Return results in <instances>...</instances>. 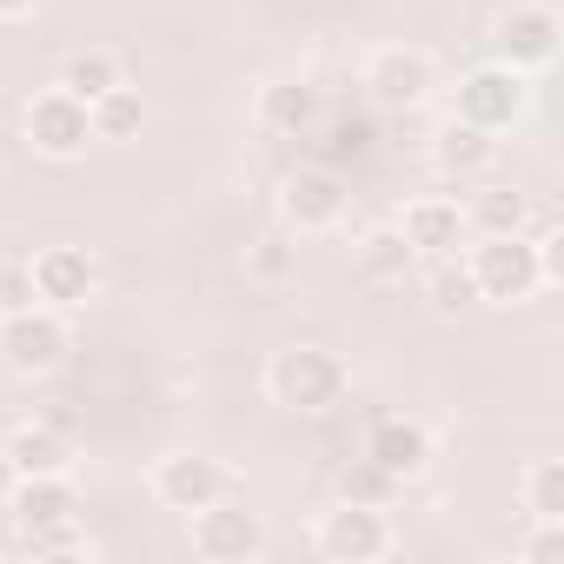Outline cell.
<instances>
[{
	"label": "cell",
	"mask_w": 564,
	"mask_h": 564,
	"mask_svg": "<svg viewBox=\"0 0 564 564\" xmlns=\"http://www.w3.org/2000/svg\"><path fill=\"white\" fill-rule=\"evenodd\" d=\"M465 265L478 279V300L485 306H511V300H531L544 286V265H538L531 232H478V246L465 252Z\"/></svg>",
	"instance_id": "cell-1"
},
{
	"label": "cell",
	"mask_w": 564,
	"mask_h": 564,
	"mask_svg": "<svg viewBox=\"0 0 564 564\" xmlns=\"http://www.w3.org/2000/svg\"><path fill=\"white\" fill-rule=\"evenodd\" d=\"M265 392L286 412H333L346 399V366L326 346H286L265 366Z\"/></svg>",
	"instance_id": "cell-2"
},
{
	"label": "cell",
	"mask_w": 564,
	"mask_h": 564,
	"mask_svg": "<svg viewBox=\"0 0 564 564\" xmlns=\"http://www.w3.org/2000/svg\"><path fill=\"white\" fill-rule=\"evenodd\" d=\"M67 359V319L54 306H21V313H0V366L21 372V379H41Z\"/></svg>",
	"instance_id": "cell-3"
},
{
	"label": "cell",
	"mask_w": 564,
	"mask_h": 564,
	"mask_svg": "<svg viewBox=\"0 0 564 564\" xmlns=\"http://www.w3.org/2000/svg\"><path fill=\"white\" fill-rule=\"evenodd\" d=\"M524 107H531V80H524L518 67H505V61L471 67V74L458 80V120H471V127H485V133H511Z\"/></svg>",
	"instance_id": "cell-4"
},
{
	"label": "cell",
	"mask_w": 564,
	"mask_h": 564,
	"mask_svg": "<svg viewBox=\"0 0 564 564\" xmlns=\"http://www.w3.org/2000/svg\"><path fill=\"white\" fill-rule=\"evenodd\" d=\"M366 94H372V107H386V113H412V107H425V100L438 94V67H432V54H419V47H379V54L366 61Z\"/></svg>",
	"instance_id": "cell-5"
},
{
	"label": "cell",
	"mask_w": 564,
	"mask_h": 564,
	"mask_svg": "<svg viewBox=\"0 0 564 564\" xmlns=\"http://www.w3.org/2000/svg\"><path fill=\"white\" fill-rule=\"evenodd\" d=\"M193 551L206 564H246V557H265V524L259 511L232 505V498H213L193 511Z\"/></svg>",
	"instance_id": "cell-6"
},
{
	"label": "cell",
	"mask_w": 564,
	"mask_h": 564,
	"mask_svg": "<svg viewBox=\"0 0 564 564\" xmlns=\"http://www.w3.org/2000/svg\"><path fill=\"white\" fill-rule=\"evenodd\" d=\"M28 140H34L41 160H74V153L94 147V120L67 87H47V94L28 100Z\"/></svg>",
	"instance_id": "cell-7"
},
{
	"label": "cell",
	"mask_w": 564,
	"mask_h": 564,
	"mask_svg": "<svg viewBox=\"0 0 564 564\" xmlns=\"http://www.w3.org/2000/svg\"><path fill=\"white\" fill-rule=\"evenodd\" d=\"M279 213L293 232H326L346 219V173L339 166H300L279 186Z\"/></svg>",
	"instance_id": "cell-8"
},
{
	"label": "cell",
	"mask_w": 564,
	"mask_h": 564,
	"mask_svg": "<svg viewBox=\"0 0 564 564\" xmlns=\"http://www.w3.org/2000/svg\"><path fill=\"white\" fill-rule=\"evenodd\" d=\"M557 34H564L557 8H544V0H524V8H505V14H498L491 47H498V61H505V67L531 74V67H544V61L557 54Z\"/></svg>",
	"instance_id": "cell-9"
},
{
	"label": "cell",
	"mask_w": 564,
	"mask_h": 564,
	"mask_svg": "<svg viewBox=\"0 0 564 564\" xmlns=\"http://www.w3.org/2000/svg\"><path fill=\"white\" fill-rule=\"evenodd\" d=\"M319 551L333 557V564H372V557H386L392 551V531H386V511L379 505H333L326 518H319Z\"/></svg>",
	"instance_id": "cell-10"
},
{
	"label": "cell",
	"mask_w": 564,
	"mask_h": 564,
	"mask_svg": "<svg viewBox=\"0 0 564 564\" xmlns=\"http://www.w3.org/2000/svg\"><path fill=\"white\" fill-rule=\"evenodd\" d=\"M28 265H34V300L54 306V313H74V306H87V300L100 293V265H94V252H80V246H47V252H34Z\"/></svg>",
	"instance_id": "cell-11"
},
{
	"label": "cell",
	"mask_w": 564,
	"mask_h": 564,
	"mask_svg": "<svg viewBox=\"0 0 564 564\" xmlns=\"http://www.w3.org/2000/svg\"><path fill=\"white\" fill-rule=\"evenodd\" d=\"M232 485H226V465L219 458H206V452H173V458H160V471H153V498L166 505V511H199V505H213V498H226Z\"/></svg>",
	"instance_id": "cell-12"
},
{
	"label": "cell",
	"mask_w": 564,
	"mask_h": 564,
	"mask_svg": "<svg viewBox=\"0 0 564 564\" xmlns=\"http://www.w3.org/2000/svg\"><path fill=\"white\" fill-rule=\"evenodd\" d=\"M259 127L272 140H313L326 127V87H313V80H265L259 87Z\"/></svg>",
	"instance_id": "cell-13"
},
{
	"label": "cell",
	"mask_w": 564,
	"mask_h": 564,
	"mask_svg": "<svg viewBox=\"0 0 564 564\" xmlns=\"http://www.w3.org/2000/svg\"><path fill=\"white\" fill-rule=\"evenodd\" d=\"M399 232H405V246H412L419 259H445V252H458V246L471 239L465 206H458V199H445V193L412 199V206H405V219H399Z\"/></svg>",
	"instance_id": "cell-14"
},
{
	"label": "cell",
	"mask_w": 564,
	"mask_h": 564,
	"mask_svg": "<svg viewBox=\"0 0 564 564\" xmlns=\"http://www.w3.org/2000/svg\"><path fill=\"white\" fill-rule=\"evenodd\" d=\"M366 458H372V465H386V471L405 485V478H419V471L432 465V432H425L419 419L379 412V419H372V432H366Z\"/></svg>",
	"instance_id": "cell-15"
},
{
	"label": "cell",
	"mask_w": 564,
	"mask_h": 564,
	"mask_svg": "<svg viewBox=\"0 0 564 564\" xmlns=\"http://www.w3.org/2000/svg\"><path fill=\"white\" fill-rule=\"evenodd\" d=\"M8 465L21 471V478H47V471H74V438L61 432V425H14L8 432Z\"/></svg>",
	"instance_id": "cell-16"
},
{
	"label": "cell",
	"mask_w": 564,
	"mask_h": 564,
	"mask_svg": "<svg viewBox=\"0 0 564 564\" xmlns=\"http://www.w3.org/2000/svg\"><path fill=\"white\" fill-rule=\"evenodd\" d=\"M8 511L21 518V531H28V524H61V518H74V511H80V491H74V478H67V471L21 478V485H14V498H8Z\"/></svg>",
	"instance_id": "cell-17"
},
{
	"label": "cell",
	"mask_w": 564,
	"mask_h": 564,
	"mask_svg": "<svg viewBox=\"0 0 564 564\" xmlns=\"http://www.w3.org/2000/svg\"><path fill=\"white\" fill-rule=\"evenodd\" d=\"M425 300H432V313H438V319H471V313L485 306V300H478V279H471V265H465V252L432 259Z\"/></svg>",
	"instance_id": "cell-18"
},
{
	"label": "cell",
	"mask_w": 564,
	"mask_h": 564,
	"mask_svg": "<svg viewBox=\"0 0 564 564\" xmlns=\"http://www.w3.org/2000/svg\"><path fill=\"white\" fill-rule=\"evenodd\" d=\"M432 153H438V166H445L452 180H478V173L498 160V133H485V127H471V120H452Z\"/></svg>",
	"instance_id": "cell-19"
},
{
	"label": "cell",
	"mask_w": 564,
	"mask_h": 564,
	"mask_svg": "<svg viewBox=\"0 0 564 564\" xmlns=\"http://www.w3.org/2000/svg\"><path fill=\"white\" fill-rule=\"evenodd\" d=\"M127 80V67H120V54H107V47H80V54H67V67H61V87L80 100V107H94L100 94H113Z\"/></svg>",
	"instance_id": "cell-20"
},
{
	"label": "cell",
	"mask_w": 564,
	"mask_h": 564,
	"mask_svg": "<svg viewBox=\"0 0 564 564\" xmlns=\"http://www.w3.org/2000/svg\"><path fill=\"white\" fill-rule=\"evenodd\" d=\"M465 226L471 232H524L531 226V199L518 186H478L471 206H465Z\"/></svg>",
	"instance_id": "cell-21"
},
{
	"label": "cell",
	"mask_w": 564,
	"mask_h": 564,
	"mask_svg": "<svg viewBox=\"0 0 564 564\" xmlns=\"http://www.w3.org/2000/svg\"><path fill=\"white\" fill-rule=\"evenodd\" d=\"M87 120H94V140H133L140 127H147V100H140V87H113V94H100L94 107H87Z\"/></svg>",
	"instance_id": "cell-22"
},
{
	"label": "cell",
	"mask_w": 564,
	"mask_h": 564,
	"mask_svg": "<svg viewBox=\"0 0 564 564\" xmlns=\"http://www.w3.org/2000/svg\"><path fill=\"white\" fill-rule=\"evenodd\" d=\"M246 279H252V286H293V279H300V246L279 239V232L252 239L246 246Z\"/></svg>",
	"instance_id": "cell-23"
},
{
	"label": "cell",
	"mask_w": 564,
	"mask_h": 564,
	"mask_svg": "<svg viewBox=\"0 0 564 564\" xmlns=\"http://www.w3.org/2000/svg\"><path fill=\"white\" fill-rule=\"evenodd\" d=\"M333 491H339L346 505H379V511H386V505L399 498V478H392L386 465H372V458L359 452L352 465H339V478H333Z\"/></svg>",
	"instance_id": "cell-24"
},
{
	"label": "cell",
	"mask_w": 564,
	"mask_h": 564,
	"mask_svg": "<svg viewBox=\"0 0 564 564\" xmlns=\"http://www.w3.org/2000/svg\"><path fill=\"white\" fill-rule=\"evenodd\" d=\"M412 259H419V252L405 246V232H399V226H379V232L359 246L366 279H405V272H412Z\"/></svg>",
	"instance_id": "cell-25"
},
{
	"label": "cell",
	"mask_w": 564,
	"mask_h": 564,
	"mask_svg": "<svg viewBox=\"0 0 564 564\" xmlns=\"http://www.w3.org/2000/svg\"><path fill=\"white\" fill-rule=\"evenodd\" d=\"M518 491H524V511L531 518H564V465L557 458H538Z\"/></svg>",
	"instance_id": "cell-26"
},
{
	"label": "cell",
	"mask_w": 564,
	"mask_h": 564,
	"mask_svg": "<svg viewBox=\"0 0 564 564\" xmlns=\"http://www.w3.org/2000/svg\"><path fill=\"white\" fill-rule=\"evenodd\" d=\"M21 551H28V557H80L87 538H80L74 518H61V524H28V531H21Z\"/></svg>",
	"instance_id": "cell-27"
},
{
	"label": "cell",
	"mask_w": 564,
	"mask_h": 564,
	"mask_svg": "<svg viewBox=\"0 0 564 564\" xmlns=\"http://www.w3.org/2000/svg\"><path fill=\"white\" fill-rule=\"evenodd\" d=\"M34 306V265L28 259H0V313Z\"/></svg>",
	"instance_id": "cell-28"
},
{
	"label": "cell",
	"mask_w": 564,
	"mask_h": 564,
	"mask_svg": "<svg viewBox=\"0 0 564 564\" xmlns=\"http://www.w3.org/2000/svg\"><path fill=\"white\" fill-rule=\"evenodd\" d=\"M538 531L524 538V564H557L564 557V518H531Z\"/></svg>",
	"instance_id": "cell-29"
},
{
	"label": "cell",
	"mask_w": 564,
	"mask_h": 564,
	"mask_svg": "<svg viewBox=\"0 0 564 564\" xmlns=\"http://www.w3.org/2000/svg\"><path fill=\"white\" fill-rule=\"evenodd\" d=\"M14 485H21V471L8 465V452H0V511H8V498H14Z\"/></svg>",
	"instance_id": "cell-30"
},
{
	"label": "cell",
	"mask_w": 564,
	"mask_h": 564,
	"mask_svg": "<svg viewBox=\"0 0 564 564\" xmlns=\"http://www.w3.org/2000/svg\"><path fill=\"white\" fill-rule=\"evenodd\" d=\"M41 0H0V21H21V14H34Z\"/></svg>",
	"instance_id": "cell-31"
}]
</instances>
